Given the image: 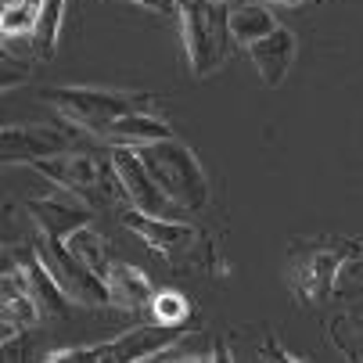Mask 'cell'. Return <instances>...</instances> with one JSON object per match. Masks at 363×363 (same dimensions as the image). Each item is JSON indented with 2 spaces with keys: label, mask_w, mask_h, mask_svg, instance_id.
<instances>
[{
  "label": "cell",
  "mask_w": 363,
  "mask_h": 363,
  "mask_svg": "<svg viewBox=\"0 0 363 363\" xmlns=\"http://www.w3.org/2000/svg\"><path fill=\"white\" fill-rule=\"evenodd\" d=\"M76 147V133L72 130H58V126H4L0 130V159L4 166H33L40 159H55Z\"/></svg>",
  "instance_id": "obj_7"
},
{
  "label": "cell",
  "mask_w": 363,
  "mask_h": 363,
  "mask_svg": "<svg viewBox=\"0 0 363 363\" xmlns=\"http://www.w3.org/2000/svg\"><path fill=\"white\" fill-rule=\"evenodd\" d=\"M126 4H140V8H147L155 15H177L180 0H126Z\"/></svg>",
  "instance_id": "obj_23"
},
{
  "label": "cell",
  "mask_w": 363,
  "mask_h": 363,
  "mask_svg": "<svg viewBox=\"0 0 363 363\" xmlns=\"http://www.w3.org/2000/svg\"><path fill=\"white\" fill-rule=\"evenodd\" d=\"M40 306L33 298V288L26 281V270L22 263L15 259H8V267H4V277H0V342L4 338H15L22 335L26 328H33L40 320Z\"/></svg>",
  "instance_id": "obj_9"
},
{
  "label": "cell",
  "mask_w": 363,
  "mask_h": 363,
  "mask_svg": "<svg viewBox=\"0 0 363 363\" xmlns=\"http://www.w3.org/2000/svg\"><path fill=\"white\" fill-rule=\"evenodd\" d=\"M274 29H277V18L267 0H238V4H230V33L241 47H252L255 40H263Z\"/></svg>",
  "instance_id": "obj_17"
},
{
  "label": "cell",
  "mask_w": 363,
  "mask_h": 363,
  "mask_svg": "<svg viewBox=\"0 0 363 363\" xmlns=\"http://www.w3.org/2000/svg\"><path fill=\"white\" fill-rule=\"evenodd\" d=\"M184 335H187V324H162V320H155L147 328L126 331L123 338L108 342V359H151V356H159L162 349L177 345Z\"/></svg>",
  "instance_id": "obj_12"
},
{
  "label": "cell",
  "mask_w": 363,
  "mask_h": 363,
  "mask_svg": "<svg viewBox=\"0 0 363 363\" xmlns=\"http://www.w3.org/2000/svg\"><path fill=\"white\" fill-rule=\"evenodd\" d=\"M65 18V0H40V18H36V55L50 58L58 50V33Z\"/></svg>",
  "instance_id": "obj_19"
},
{
  "label": "cell",
  "mask_w": 363,
  "mask_h": 363,
  "mask_svg": "<svg viewBox=\"0 0 363 363\" xmlns=\"http://www.w3.org/2000/svg\"><path fill=\"white\" fill-rule=\"evenodd\" d=\"M295 55H298V40L291 29L277 26L274 33H267L263 40H255L248 47V58L259 72V79H263L267 86H281L295 65Z\"/></svg>",
  "instance_id": "obj_11"
},
{
  "label": "cell",
  "mask_w": 363,
  "mask_h": 363,
  "mask_svg": "<svg viewBox=\"0 0 363 363\" xmlns=\"http://www.w3.org/2000/svg\"><path fill=\"white\" fill-rule=\"evenodd\" d=\"M223 4H230V0H223Z\"/></svg>",
  "instance_id": "obj_25"
},
{
  "label": "cell",
  "mask_w": 363,
  "mask_h": 363,
  "mask_svg": "<svg viewBox=\"0 0 363 363\" xmlns=\"http://www.w3.org/2000/svg\"><path fill=\"white\" fill-rule=\"evenodd\" d=\"M43 97L55 105V112L62 119H69L72 126H79L83 133H94V137H105L119 116L147 108V97H140V94L97 90V86H50V90H43Z\"/></svg>",
  "instance_id": "obj_4"
},
{
  "label": "cell",
  "mask_w": 363,
  "mask_h": 363,
  "mask_svg": "<svg viewBox=\"0 0 363 363\" xmlns=\"http://www.w3.org/2000/svg\"><path fill=\"white\" fill-rule=\"evenodd\" d=\"M15 259H18L22 270H26V281H29V288H33V298H36V306H40V313H43V317H69L72 298H69V291L55 281V274L40 263V255L29 248V252H18Z\"/></svg>",
  "instance_id": "obj_13"
},
{
  "label": "cell",
  "mask_w": 363,
  "mask_h": 363,
  "mask_svg": "<svg viewBox=\"0 0 363 363\" xmlns=\"http://www.w3.org/2000/svg\"><path fill=\"white\" fill-rule=\"evenodd\" d=\"M123 223L155 252H166V255H180L187 248L198 245V230L187 223V220H166V216H147L140 209H133L130 205V213H123Z\"/></svg>",
  "instance_id": "obj_10"
},
{
  "label": "cell",
  "mask_w": 363,
  "mask_h": 363,
  "mask_svg": "<svg viewBox=\"0 0 363 363\" xmlns=\"http://www.w3.org/2000/svg\"><path fill=\"white\" fill-rule=\"evenodd\" d=\"M137 155L147 166V173L159 180V187L184 213H201L209 205V180H205V169L198 166V155L184 140L166 137V140L137 147Z\"/></svg>",
  "instance_id": "obj_3"
},
{
  "label": "cell",
  "mask_w": 363,
  "mask_h": 363,
  "mask_svg": "<svg viewBox=\"0 0 363 363\" xmlns=\"http://www.w3.org/2000/svg\"><path fill=\"white\" fill-rule=\"evenodd\" d=\"M36 18H40V0H15V4H4L0 8V36H33Z\"/></svg>",
  "instance_id": "obj_20"
},
{
  "label": "cell",
  "mask_w": 363,
  "mask_h": 363,
  "mask_svg": "<svg viewBox=\"0 0 363 363\" xmlns=\"http://www.w3.org/2000/svg\"><path fill=\"white\" fill-rule=\"evenodd\" d=\"M112 162H116V169H119V180H123V187H126V201L133 205V209H140V213H147V216H166V220H184V216H187L180 205L159 187V180L147 173V166L140 162L137 147L116 144V147H112Z\"/></svg>",
  "instance_id": "obj_6"
},
{
  "label": "cell",
  "mask_w": 363,
  "mask_h": 363,
  "mask_svg": "<svg viewBox=\"0 0 363 363\" xmlns=\"http://www.w3.org/2000/svg\"><path fill=\"white\" fill-rule=\"evenodd\" d=\"M33 252L40 255V263L55 274V281L69 291L72 302H83V306H108V302H112L105 277L94 274L83 259H76L65 241H55V238L40 234V238L33 241Z\"/></svg>",
  "instance_id": "obj_5"
},
{
  "label": "cell",
  "mask_w": 363,
  "mask_h": 363,
  "mask_svg": "<svg viewBox=\"0 0 363 363\" xmlns=\"http://www.w3.org/2000/svg\"><path fill=\"white\" fill-rule=\"evenodd\" d=\"M151 317L155 320H162V324H187L191 320V302L180 295V291H155V298H151Z\"/></svg>",
  "instance_id": "obj_21"
},
{
  "label": "cell",
  "mask_w": 363,
  "mask_h": 363,
  "mask_svg": "<svg viewBox=\"0 0 363 363\" xmlns=\"http://www.w3.org/2000/svg\"><path fill=\"white\" fill-rule=\"evenodd\" d=\"M65 245H69V252H72L76 259H83V263H86L94 274H101V277L108 274V267H112L108 245H105V238H101L90 223H86V227H79V230H72Z\"/></svg>",
  "instance_id": "obj_18"
},
{
  "label": "cell",
  "mask_w": 363,
  "mask_h": 363,
  "mask_svg": "<svg viewBox=\"0 0 363 363\" xmlns=\"http://www.w3.org/2000/svg\"><path fill=\"white\" fill-rule=\"evenodd\" d=\"M26 209H29L36 230L47 234V238H55V241H69L72 230H79V227H86L94 220V209L86 201H79L72 191L55 187V184H50V191L43 198H29Z\"/></svg>",
  "instance_id": "obj_8"
},
{
  "label": "cell",
  "mask_w": 363,
  "mask_h": 363,
  "mask_svg": "<svg viewBox=\"0 0 363 363\" xmlns=\"http://www.w3.org/2000/svg\"><path fill=\"white\" fill-rule=\"evenodd\" d=\"M29 79V58H15V55H4V69H0V90H15L18 83Z\"/></svg>",
  "instance_id": "obj_22"
},
{
  "label": "cell",
  "mask_w": 363,
  "mask_h": 363,
  "mask_svg": "<svg viewBox=\"0 0 363 363\" xmlns=\"http://www.w3.org/2000/svg\"><path fill=\"white\" fill-rule=\"evenodd\" d=\"M338 267H342V259H338L335 252L317 248V252H309V255L302 259V263L295 267L291 284H295V291H298L302 298L320 302V298H328L331 284L338 281Z\"/></svg>",
  "instance_id": "obj_14"
},
{
  "label": "cell",
  "mask_w": 363,
  "mask_h": 363,
  "mask_svg": "<svg viewBox=\"0 0 363 363\" xmlns=\"http://www.w3.org/2000/svg\"><path fill=\"white\" fill-rule=\"evenodd\" d=\"M267 4H284V8H302L306 0H267Z\"/></svg>",
  "instance_id": "obj_24"
},
{
  "label": "cell",
  "mask_w": 363,
  "mask_h": 363,
  "mask_svg": "<svg viewBox=\"0 0 363 363\" xmlns=\"http://www.w3.org/2000/svg\"><path fill=\"white\" fill-rule=\"evenodd\" d=\"M105 284H108L112 306H119V309H144L155 298L151 281L130 263H112L108 274H105Z\"/></svg>",
  "instance_id": "obj_16"
},
{
  "label": "cell",
  "mask_w": 363,
  "mask_h": 363,
  "mask_svg": "<svg viewBox=\"0 0 363 363\" xmlns=\"http://www.w3.org/2000/svg\"><path fill=\"white\" fill-rule=\"evenodd\" d=\"M177 22L194 79H209L230 62V50L238 40L230 33V8L223 0H180Z\"/></svg>",
  "instance_id": "obj_1"
},
{
  "label": "cell",
  "mask_w": 363,
  "mask_h": 363,
  "mask_svg": "<svg viewBox=\"0 0 363 363\" xmlns=\"http://www.w3.org/2000/svg\"><path fill=\"white\" fill-rule=\"evenodd\" d=\"M166 137H173V130H169L159 116H151L147 108L119 116V119L108 126V133H105V140H108L112 147H116V144H123V147H144V144L166 140Z\"/></svg>",
  "instance_id": "obj_15"
},
{
  "label": "cell",
  "mask_w": 363,
  "mask_h": 363,
  "mask_svg": "<svg viewBox=\"0 0 363 363\" xmlns=\"http://www.w3.org/2000/svg\"><path fill=\"white\" fill-rule=\"evenodd\" d=\"M33 169L43 180H55L58 187L72 191L79 201H86L90 209H108L112 201L126 198V187L119 180V169L108 155H94V151H65L55 159H40L33 162Z\"/></svg>",
  "instance_id": "obj_2"
}]
</instances>
